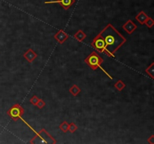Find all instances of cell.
Here are the masks:
<instances>
[{"label": "cell", "mask_w": 154, "mask_h": 144, "mask_svg": "<svg viewBox=\"0 0 154 144\" xmlns=\"http://www.w3.org/2000/svg\"><path fill=\"white\" fill-rule=\"evenodd\" d=\"M78 125H76L75 123L74 122H72V123L69 124V127H68V132L70 133H75L77 130H78Z\"/></svg>", "instance_id": "15"}, {"label": "cell", "mask_w": 154, "mask_h": 144, "mask_svg": "<svg viewBox=\"0 0 154 144\" xmlns=\"http://www.w3.org/2000/svg\"><path fill=\"white\" fill-rule=\"evenodd\" d=\"M23 56V58L27 61V62H29V63H32V62L36 59L37 57H38V54H37L32 48H29L26 52L24 53Z\"/></svg>", "instance_id": "8"}, {"label": "cell", "mask_w": 154, "mask_h": 144, "mask_svg": "<svg viewBox=\"0 0 154 144\" xmlns=\"http://www.w3.org/2000/svg\"><path fill=\"white\" fill-rule=\"evenodd\" d=\"M144 24L146 25L147 27H148V28H150V29L152 28L154 25L153 20L152 18H150V17H148V18L147 19V20L144 22Z\"/></svg>", "instance_id": "16"}, {"label": "cell", "mask_w": 154, "mask_h": 144, "mask_svg": "<svg viewBox=\"0 0 154 144\" xmlns=\"http://www.w3.org/2000/svg\"><path fill=\"white\" fill-rule=\"evenodd\" d=\"M122 29H124V31L126 32V33H128L129 35H131V34H132L135 30H136L138 26H137L136 24H135L132 20H128L122 25Z\"/></svg>", "instance_id": "6"}, {"label": "cell", "mask_w": 154, "mask_h": 144, "mask_svg": "<svg viewBox=\"0 0 154 144\" xmlns=\"http://www.w3.org/2000/svg\"><path fill=\"white\" fill-rule=\"evenodd\" d=\"M68 127H69V124L66 121H64L59 125V128L64 133H66L68 132Z\"/></svg>", "instance_id": "14"}, {"label": "cell", "mask_w": 154, "mask_h": 144, "mask_svg": "<svg viewBox=\"0 0 154 144\" xmlns=\"http://www.w3.org/2000/svg\"><path fill=\"white\" fill-rule=\"evenodd\" d=\"M147 142L148 143H150V144H154V135H151L147 140Z\"/></svg>", "instance_id": "19"}, {"label": "cell", "mask_w": 154, "mask_h": 144, "mask_svg": "<svg viewBox=\"0 0 154 144\" xmlns=\"http://www.w3.org/2000/svg\"><path fill=\"white\" fill-rule=\"evenodd\" d=\"M24 113H25V111H24L23 107L19 104L14 105L7 111V114L8 115V116L11 117L15 122H17L19 119H21L24 115Z\"/></svg>", "instance_id": "3"}, {"label": "cell", "mask_w": 154, "mask_h": 144, "mask_svg": "<svg viewBox=\"0 0 154 144\" xmlns=\"http://www.w3.org/2000/svg\"><path fill=\"white\" fill-rule=\"evenodd\" d=\"M74 38H75L76 40H78V41H80V42H82V41H84L85 38H87V35L84 31L80 29V30H78V32L75 34Z\"/></svg>", "instance_id": "10"}, {"label": "cell", "mask_w": 154, "mask_h": 144, "mask_svg": "<svg viewBox=\"0 0 154 144\" xmlns=\"http://www.w3.org/2000/svg\"><path fill=\"white\" fill-rule=\"evenodd\" d=\"M54 38L59 44L62 45V44L69 38V35H68L64 30L59 29V30L54 35Z\"/></svg>", "instance_id": "7"}, {"label": "cell", "mask_w": 154, "mask_h": 144, "mask_svg": "<svg viewBox=\"0 0 154 144\" xmlns=\"http://www.w3.org/2000/svg\"><path fill=\"white\" fill-rule=\"evenodd\" d=\"M81 92V89H80L79 86H78V85H76V84H73V85L69 88V92L75 97H76L77 95H79Z\"/></svg>", "instance_id": "11"}, {"label": "cell", "mask_w": 154, "mask_h": 144, "mask_svg": "<svg viewBox=\"0 0 154 144\" xmlns=\"http://www.w3.org/2000/svg\"><path fill=\"white\" fill-rule=\"evenodd\" d=\"M84 62L89 68H91L92 70L93 71H95L97 68H100L101 70L103 71L104 73L111 80H113V77L109 75V74L102 67H101V65L104 62V59H102V57L99 55V54L97 53L95 51H92V52L90 53L89 55H88V56L87 57L86 59H84Z\"/></svg>", "instance_id": "2"}, {"label": "cell", "mask_w": 154, "mask_h": 144, "mask_svg": "<svg viewBox=\"0 0 154 144\" xmlns=\"http://www.w3.org/2000/svg\"><path fill=\"white\" fill-rule=\"evenodd\" d=\"M147 18H148V16L147 15V14L144 11H140V12L137 14L136 16H135V19L138 21L139 23L142 24V25L144 24V22L147 20Z\"/></svg>", "instance_id": "9"}, {"label": "cell", "mask_w": 154, "mask_h": 144, "mask_svg": "<svg viewBox=\"0 0 154 144\" xmlns=\"http://www.w3.org/2000/svg\"><path fill=\"white\" fill-rule=\"evenodd\" d=\"M99 34L105 41V54L114 58L117 51L126 42V38L111 23L108 24Z\"/></svg>", "instance_id": "1"}, {"label": "cell", "mask_w": 154, "mask_h": 144, "mask_svg": "<svg viewBox=\"0 0 154 144\" xmlns=\"http://www.w3.org/2000/svg\"><path fill=\"white\" fill-rule=\"evenodd\" d=\"M145 72L148 76L150 77L151 79L154 80V62H152L150 65L145 69Z\"/></svg>", "instance_id": "12"}, {"label": "cell", "mask_w": 154, "mask_h": 144, "mask_svg": "<svg viewBox=\"0 0 154 144\" xmlns=\"http://www.w3.org/2000/svg\"><path fill=\"white\" fill-rule=\"evenodd\" d=\"M45 105H46V103H45V102H44L43 100L40 99V98H39L38 103L36 104V105H35V106H36L38 108V109H43V108L45 107Z\"/></svg>", "instance_id": "17"}, {"label": "cell", "mask_w": 154, "mask_h": 144, "mask_svg": "<svg viewBox=\"0 0 154 144\" xmlns=\"http://www.w3.org/2000/svg\"><path fill=\"white\" fill-rule=\"evenodd\" d=\"M38 100H39V98H38V96H37V95H33V96H32V98L29 99V102H30V103L32 104V105L35 106V105H36V104L38 103Z\"/></svg>", "instance_id": "18"}, {"label": "cell", "mask_w": 154, "mask_h": 144, "mask_svg": "<svg viewBox=\"0 0 154 144\" xmlns=\"http://www.w3.org/2000/svg\"><path fill=\"white\" fill-rule=\"evenodd\" d=\"M91 46L99 53H102L105 54L106 53L105 41L99 33L93 38L92 43H91Z\"/></svg>", "instance_id": "4"}, {"label": "cell", "mask_w": 154, "mask_h": 144, "mask_svg": "<svg viewBox=\"0 0 154 144\" xmlns=\"http://www.w3.org/2000/svg\"><path fill=\"white\" fill-rule=\"evenodd\" d=\"M125 86L126 85H125V83L122 82L121 80H119L117 81L116 83L114 84V87H115V89H117L119 92H121V91H122V89L125 87Z\"/></svg>", "instance_id": "13"}, {"label": "cell", "mask_w": 154, "mask_h": 144, "mask_svg": "<svg viewBox=\"0 0 154 144\" xmlns=\"http://www.w3.org/2000/svg\"><path fill=\"white\" fill-rule=\"evenodd\" d=\"M75 2V0H54V1H48L45 2V4H55L58 3L64 10L69 9Z\"/></svg>", "instance_id": "5"}]
</instances>
